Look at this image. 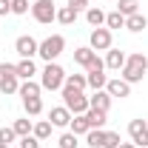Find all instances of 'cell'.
I'll list each match as a JSON object with an SVG mask.
<instances>
[{"instance_id":"cell-1","label":"cell","mask_w":148,"mask_h":148,"mask_svg":"<svg viewBox=\"0 0 148 148\" xmlns=\"http://www.w3.org/2000/svg\"><path fill=\"white\" fill-rule=\"evenodd\" d=\"M145 71H148V57L143 54V51H134V54H128V60H125L120 77H123L128 86H134V83H143Z\"/></svg>"},{"instance_id":"cell-2","label":"cell","mask_w":148,"mask_h":148,"mask_svg":"<svg viewBox=\"0 0 148 148\" xmlns=\"http://www.w3.org/2000/svg\"><path fill=\"white\" fill-rule=\"evenodd\" d=\"M63 83H66V71H63V66H57V63H46V69L40 71V88H43V91H57V88H63Z\"/></svg>"},{"instance_id":"cell-3","label":"cell","mask_w":148,"mask_h":148,"mask_svg":"<svg viewBox=\"0 0 148 148\" xmlns=\"http://www.w3.org/2000/svg\"><path fill=\"white\" fill-rule=\"evenodd\" d=\"M63 49H66V37H63V34H49L46 40H40L37 57H43L46 63H54L57 57L63 54Z\"/></svg>"},{"instance_id":"cell-4","label":"cell","mask_w":148,"mask_h":148,"mask_svg":"<svg viewBox=\"0 0 148 148\" xmlns=\"http://www.w3.org/2000/svg\"><path fill=\"white\" fill-rule=\"evenodd\" d=\"M63 106L71 111V114H86V111L91 108L88 106V97L83 91H77V88H69V86H63Z\"/></svg>"},{"instance_id":"cell-5","label":"cell","mask_w":148,"mask_h":148,"mask_svg":"<svg viewBox=\"0 0 148 148\" xmlns=\"http://www.w3.org/2000/svg\"><path fill=\"white\" fill-rule=\"evenodd\" d=\"M17 91H20L17 66H12V63H0V94H17Z\"/></svg>"},{"instance_id":"cell-6","label":"cell","mask_w":148,"mask_h":148,"mask_svg":"<svg viewBox=\"0 0 148 148\" xmlns=\"http://www.w3.org/2000/svg\"><path fill=\"white\" fill-rule=\"evenodd\" d=\"M32 17L37 23H51V20H57L54 0H37V3H32Z\"/></svg>"},{"instance_id":"cell-7","label":"cell","mask_w":148,"mask_h":148,"mask_svg":"<svg viewBox=\"0 0 148 148\" xmlns=\"http://www.w3.org/2000/svg\"><path fill=\"white\" fill-rule=\"evenodd\" d=\"M128 137L137 148H145L148 145V123L145 120H131L128 123Z\"/></svg>"},{"instance_id":"cell-8","label":"cell","mask_w":148,"mask_h":148,"mask_svg":"<svg viewBox=\"0 0 148 148\" xmlns=\"http://www.w3.org/2000/svg\"><path fill=\"white\" fill-rule=\"evenodd\" d=\"M111 43H114V37H111L108 29H94L91 37H88V46H91L94 51H108Z\"/></svg>"},{"instance_id":"cell-9","label":"cell","mask_w":148,"mask_h":148,"mask_svg":"<svg viewBox=\"0 0 148 148\" xmlns=\"http://www.w3.org/2000/svg\"><path fill=\"white\" fill-rule=\"evenodd\" d=\"M37 49H40V43H37L32 34H20L17 40H14V51H17L20 57H34Z\"/></svg>"},{"instance_id":"cell-10","label":"cell","mask_w":148,"mask_h":148,"mask_svg":"<svg viewBox=\"0 0 148 148\" xmlns=\"http://www.w3.org/2000/svg\"><path fill=\"white\" fill-rule=\"evenodd\" d=\"M71 111L66 108V106H54V108L49 111V123L54 125V128H69L71 125Z\"/></svg>"},{"instance_id":"cell-11","label":"cell","mask_w":148,"mask_h":148,"mask_svg":"<svg viewBox=\"0 0 148 148\" xmlns=\"http://www.w3.org/2000/svg\"><path fill=\"white\" fill-rule=\"evenodd\" d=\"M106 91H108L111 97H120V100H123V97H131V86L123 80V77H114V80L106 83Z\"/></svg>"},{"instance_id":"cell-12","label":"cell","mask_w":148,"mask_h":148,"mask_svg":"<svg viewBox=\"0 0 148 148\" xmlns=\"http://www.w3.org/2000/svg\"><path fill=\"white\" fill-rule=\"evenodd\" d=\"M111 100H114V97H111L106 88H100V91H94L91 97H88V106H91V108H97V111H106V114H108Z\"/></svg>"},{"instance_id":"cell-13","label":"cell","mask_w":148,"mask_h":148,"mask_svg":"<svg viewBox=\"0 0 148 148\" xmlns=\"http://www.w3.org/2000/svg\"><path fill=\"white\" fill-rule=\"evenodd\" d=\"M125 51H120V49H108L106 51V69L111 71H123V66H125Z\"/></svg>"},{"instance_id":"cell-14","label":"cell","mask_w":148,"mask_h":148,"mask_svg":"<svg viewBox=\"0 0 148 148\" xmlns=\"http://www.w3.org/2000/svg\"><path fill=\"white\" fill-rule=\"evenodd\" d=\"M34 74H37L34 60H32V57H20V63H17V77H20V80H32Z\"/></svg>"},{"instance_id":"cell-15","label":"cell","mask_w":148,"mask_h":148,"mask_svg":"<svg viewBox=\"0 0 148 148\" xmlns=\"http://www.w3.org/2000/svg\"><path fill=\"white\" fill-rule=\"evenodd\" d=\"M125 29H128V32H143V29H148V17L143 12L128 14V17H125Z\"/></svg>"},{"instance_id":"cell-16","label":"cell","mask_w":148,"mask_h":148,"mask_svg":"<svg viewBox=\"0 0 148 148\" xmlns=\"http://www.w3.org/2000/svg\"><path fill=\"white\" fill-rule=\"evenodd\" d=\"M94 54H97V51H94L91 46H80V49H74V63L86 69V66H88V63L94 60Z\"/></svg>"},{"instance_id":"cell-17","label":"cell","mask_w":148,"mask_h":148,"mask_svg":"<svg viewBox=\"0 0 148 148\" xmlns=\"http://www.w3.org/2000/svg\"><path fill=\"white\" fill-rule=\"evenodd\" d=\"M77 14H80V12H77L74 6H69V3H66L63 9H57V23H63V26H71V23H77Z\"/></svg>"},{"instance_id":"cell-18","label":"cell","mask_w":148,"mask_h":148,"mask_svg":"<svg viewBox=\"0 0 148 148\" xmlns=\"http://www.w3.org/2000/svg\"><path fill=\"white\" fill-rule=\"evenodd\" d=\"M69 128H71V134H77V137H80V134L86 137V134L91 131V125H88L86 114H74V117H71V125H69Z\"/></svg>"},{"instance_id":"cell-19","label":"cell","mask_w":148,"mask_h":148,"mask_svg":"<svg viewBox=\"0 0 148 148\" xmlns=\"http://www.w3.org/2000/svg\"><path fill=\"white\" fill-rule=\"evenodd\" d=\"M86 80H88V88H94V91L106 88V83H108L106 71H86Z\"/></svg>"},{"instance_id":"cell-20","label":"cell","mask_w":148,"mask_h":148,"mask_svg":"<svg viewBox=\"0 0 148 148\" xmlns=\"http://www.w3.org/2000/svg\"><path fill=\"white\" fill-rule=\"evenodd\" d=\"M86 20H88V26L100 29V26L106 23V12H103V9H97V6H88V9H86Z\"/></svg>"},{"instance_id":"cell-21","label":"cell","mask_w":148,"mask_h":148,"mask_svg":"<svg viewBox=\"0 0 148 148\" xmlns=\"http://www.w3.org/2000/svg\"><path fill=\"white\" fill-rule=\"evenodd\" d=\"M106 111H97V108H88L86 111V120H88V125L91 128H106Z\"/></svg>"},{"instance_id":"cell-22","label":"cell","mask_w":148,"mask_h":148,"mask_svg":"<svg viewBox=\"0 0 148 148\" xmlns=\"http://www.w3.org/2000/svg\"><path fill=\"white\" fill-rule=\"evenodd\" d=\"M23 108L29 117H37V114H43V100L40 97H23Z\"/></svg>"},{"instance_id":"cell-23","label":"cell","mask_w":148,"mask_h":148,"mask_svg":"<svg viewBox=\"0 0 148 148\" xmlns=\"http://www.w3.org/2000/svg\"><path fill=\"white\" fill-rule=\"evenodd\" d=\"M106 29H108V32H114V29H125V14H120L117 9L108 12V14H106Z\"/></svg>"},{"instance_id":"cell-24","label":"cell","mask_w":148,"mask_h":148,"mask_svg":"<svg viewBox=\"0 0 148 148\" xmlns=\"http://www.w3.org/2000/svg\"><path fill=\"white\" fill-rule=\"evenodd\" d=\"M63 86L77 88V91H86V88H88V80H86V74H66V83H63Z\"/></svg>"},{"instance_id":"cell-25","label":"cell","mask_w":148,"mask_h":148,"mask_svg":"<svg viewBox=\"0 0 148 148\" xmlns=\"http://www.w3.org/2000/svg\"><path fill=\"white\" fill-rule=\"evenodd\" d=\"M86 143L91 148H103L106 145V128H91L88 134H86Z\"/></svg>"},{"instance_id":"cell-26","label":"cell","mask_w":148,"mask_h":148,"mask_svg":"<svg viewBox=\"0 0 148 148\" xmlns=\"http://www.w3.org/2000/svg\"><path fill=\"white\" fill-rule=\"evenodd\" d=\"M51 128H54V125H51L49 120H40V123H34V128H32V134H34L37 140L43 143V140H49V137H51Z\"/></svg>"},{"instance_id":"cell-27","label":"cell","mask_w":148,"mask_h":148,"mask_svg":"<svg viewBox=\"0 0 148 148\" xmlns=\"http://www.w3.org/2000/svg\"><path fill=\"white\" fill-rule=\"evenodd\" d=\"M40 91H43L40 83H34V80H23L17 94H20V97H40Z\"/></svg>"},{"instance_id":"cell-28","label":"cell","mask_w":148,"mask_h":148,"mask_svg":"<svg viewBox=\"0 0 148 148\" xmlns=\"http://www.w3.org/2000/svg\"><path fill=\"white\" fill-rule=\"evenodd\" d=\"M117 12L125 14V17L128 14H137L140 12V0H117Z\"/></svg>"},{"instance_id":"cell-29","label":"cell","mask_w":148,"mask_h":148,"mask_svg":"<svg viewBox=\"0 0 148 148\" xmlns=\"http://www.w3.org/2000/svg\"><path fill=\"white\" fill-rule=\"evenodd\" d=\"M12 128H14L17 137H29L32 128H34V123H32V120H14V125H12Z\"/></svg>"},{"instance_id":"cell-30","label":"cell","mask_w":148,"mask_h":148,"mask_svg":"<svg viewBox=\"0 0 148 148\" xmlns=\"http://www.w3.org/2000/svg\"><path fill=\"white\" fill-rule=\"evenodd\" d=\"M32 3L29 0H12V14H29Z\"/></svg>"},{"instance_id":"cell-31","label":"cell","mask_w":148,"mask_h":148,"mask_svg":"<svg viewBox=\"0 0 148 148\" xmlns=\"http://www.w3.org/2000/svg\"><path fill=\"white\" fill-rule=\"evenodd\" d=\"M57 143H60V148H77V134L66 131V134H63V137H60Z\"/></svg>"},{"instance_id":"cell-32","label":"cell","mask_w":148,"mask_h":148,"mask_svg":"<svg viewBox=\"0 0 148 148\" xmlns=\"http://www.w3.org/2000/svg\"><path fill=\"white\" fill-rule=\"evenodd\" d=\"M14 140H17V134H14V128H12V125L0 128V143H6V145H9V143H14Z\"/></svg>"},{"instance_id":"cell-33","label":"cell","mask_w":148,"mask_h":148,"mask_svg":"<svg viewBox=\"0 0 148 148\" xmlns=\"http://www.w3.org/2000/svg\"><path fill=\"white\" fill-rule=\"evenodd\" d=\"M120 143H123V140H120L117 131H106V145H103V148H117Z\"/></svg>"},{"instance_id":"cell-34","label":"cell","mask_w":148,"mask_h":148,"mask_svg":"<svg viewBox=\"0 0 148 148\" xmlns=\"http://www.w3.org/2000/svg\"><path fill=\"white\" fill-rule=\"evenodd\" d=\"M20 148H40V140H37L34 134H29V137H20Z\"/></svg>"},{"instance_id":"cell-35","label":"cell","mask_w":148,"mask_h":148,"mask_svg":"<svg viewBox=\"0 0 148 148\" xmlns=\"http://www.w3.org/2000/svg\"><path fill=\"white\" fill-rule=\"evenodd\" d=\"M86 71H106V60H100V57L94 54V60L86 66Z\"/></svg>"},{"instance_id":"cell-36","label":"cell","mask_w":148,"mask_h":148,"mask_svg":"<svg viewBox=\"0 0 148 148\" xmlns=\"http://www.w3.org/2000/svg\"><path fill=\"white\" fill-rule=\"evenodd\" d=\"M12 14V0H0V17Z\"/></svg>"},{"instance_id":"cell-37","label":"cell","mask_w":148,"mask_h":148,"mask_svg":"<svg viewBox=\"0 0 148 148\" xmlns=\"http://www.w3.org/2000/svg\"><path fill=\"white\" fill-rule=\"evenodd\" d=\"M69 6H74L77 12H86L88 9V0H69Z\"/></svg>"},{"instance_id":"cell-38","label":"cell","mask_w":148,"mask_h":148,"mask_svg":"<svg viewBox=\"0 0 148 148\" xmlns=\"http://www.w3.org/2000/svg\"><path fill=\"white\" fill-rule=\"evenodd\" d=\"M117 148H137V145H134V143H120Z\"/></svg>"},{"instance_id":"cell-39","label":"cell","mask_w":148,"mask_h":148,"mask_svg":"<svg viewBox=\"0 0 148 148\" xmlns=\"http://www.w3.org/2000/svg\"><path fill=\"white\" fill-rule=\"evenodd\" d=\"M0 148H9V145H6V143H0Z\"/></svg>"}]
</instances>
